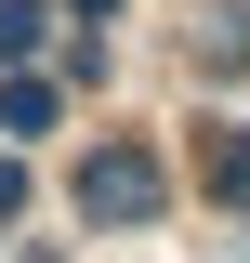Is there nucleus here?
<instances>
[{
	"instance_id": "obj_1",
	"label": "nucleus",
	"mask_w": 250,
	"mask_h": 263,
	"mask_svg": "<svg viewBox=\"0 0 250 263\" xmlns=\"http://www.w3.org/2000/svg\"><path fill=\"white\" fill-rule=\"evenodd\" d=\"M145 197H158L145 158H105V171H93V211H145Z\"/></svg>"
}]
</instances>
